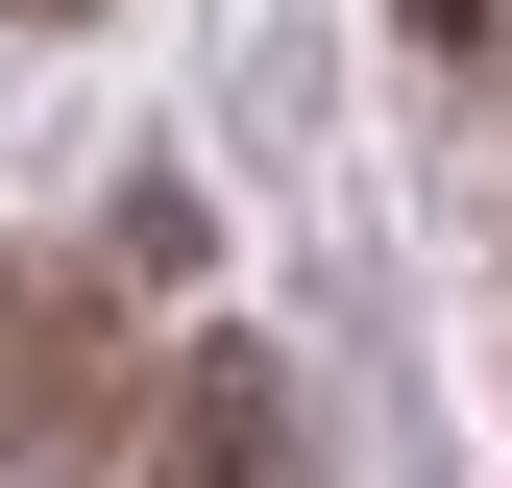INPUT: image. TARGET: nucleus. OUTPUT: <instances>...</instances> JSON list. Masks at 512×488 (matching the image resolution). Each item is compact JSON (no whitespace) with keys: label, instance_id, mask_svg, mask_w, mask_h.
<instances>
[{"label":"nucleus","instance_id":"obj_1","mask_svg":"<svg viewBox=\"0 0 512 488\" xmlns=\"http://www.w3.org/2000/svg\"><path fill=\"white\" fill-rule=\"evenodd\" d=\"M122 440H147V342H122V269L25 244V269H0V464H25V488H98Z\"/></svg>","mask_w":512,"mask_h":488},{"label":"nucleus","instance_id":"obj_3","mask_svg":"<svg viewBox=\"0 0 512 488\" xmlns=\"http://www.w3.org/2000/svg\"><path fill=\"white\" fill-rule=\"evenodd\" d=\"M415 49H512V0H415Z\"/></svg>","mask_w":512,"mask_h":488},{"label":"nucleus","instance_id":"obj_4","mask_svg":"<svg viewBox=\"0 0 512 488\" xmlns=\"http://www.w3.org/2000/svg\"><path fill=\"white\" fill-rule=\"evenodd\" d=\"M0 25H74V0H0Z\"/></svg>","mask_w":512,"mask_h":488},{"label":"nucleus","instance_id":"obj_2","mask_svg":"<svg viewBox=\"0 0 512 488\" xmlns=\"http://www.w3.org/2000/svg\"><path fill=\"white\" fill-rule=\"evenodd\" d=\"M147 488H293V366L269 342H196L147 391Z\"/></svg>","mask_w":512,"mask_h":488}]
</instances>
